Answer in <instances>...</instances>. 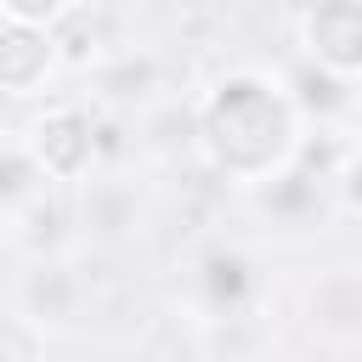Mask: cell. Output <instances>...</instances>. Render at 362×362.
<instances>
[{"mask_svg": "<svg viewBox=\"0 0 362 362\" xmlns=\"http://www.w3.org/2000/svg\"><path fill=\"white\" fill-rule=\"evenodd\" d=\"M305 113L288 90V74L238 62L215 74L192 102V147L232 187H272L294 170L305 141Z\"/></svg>", "mask_w": 362, "mask_h": 362, "instance_id": "6da1fadb", "label": "cell"}, {"mask_svg": "<svg viewBox=\"0 0 362 362\" xmlns=\"http://www.w3.org/2000/svg\"><path fill=\"white\" fill-rule=\"evenodd\" d=\"M23 147L34 153V164L45 170L51 187H79V181L96 170V158H102V119H96L85 102L57 96V102H45V107L28 119Z\"/></svg>", "mask_w": 362, "mask_h": 362, "instance_id": "7a4b0ae2", "label": "cell"}, {"mask_svg": "<svg viewBox=\"0 0 362 362\" xmlns=\"http://www.w3.org/2000/svg\"><path fill=\"white\" fill-rule=\"evenodd\" d=\"M74 221H79V238L96 243V249H113V243H130L147 221V198L130 175H102L90 170L79 187H74Z\"/></svg>", "mask_w": 362, "mask_h": 362, "instance_id": "3957f363", "label": "cell"}, {"mask_svg": "<svg viewBox=\"0 0 362 362\" xmlns=\"http://www.w3.org/2000/svg\"><path fill=\"white\" fill-rule=\"evenodd\" d=\"M300 317H305V328L322 351H356L362 345V272L334 266V272L311 277L305 300H300Z\"/></svg>", "mask_w": 362, "mask_h": 362, "instance_id": "277c9868", "label": "cell"}, {"mask_svg": "<svg viewBox=\"0 0 362 362\" xmlns=\"http://www.w3.org/2000/svg\"><path fill=\"white\" fill-rule=\"evenodd\" d=\"M68 68L57 28H34V23H11L0 17V96H45L57 85V74Z\"/></svg>", "mask_w": 362, "mask_h": 362, "instance_id": "5b68a950", "label": "cell"}, {"mask_svg": "<svg viewBox=\"0 0 362 362\" xmlns=\"http://www.w3.org/2000/svg\"><path fill=\"white\" fill-rule=\"evenodd\" d=\"M17 311L28 322H40L45 334H68L85 322V277L74 272L68 255H45L28 260V272L17 277Z\"/></svg>", "mask_w": 362, "mask_h": 362, "instance_id": "8992f818", "label": "cell"}, {"mask_svg": "<svg viewBox=\"0 0 362 362\" xmlns=\"http://www.w3.org/2000/svg\"><path fill=\"white\" fill-rule=\"evenodd\" d=\"M300 57L362 79V0H311L300 11Z\"/></svg>", "mask_w": 362, "mask_h": 362, "instance_id": "52a82bcc", "label": "cell"}, {"mask_svg": "<svg viewBox=\"0 0 362 362\" xmlns=\"http://www.w3.org/2000/svg\"><path fill=\"white\" fill-rule=\"evenodd\" d=\"M96 96L113 102V107H136L141 113V107H153V102L170 96L164 90V62L153 51H113L96 68Z\"/></svg>", "mask_w": 362, "mask_h": 362, "instance_id": "ba28073f", "label": "cell"}, {"mask_svg": "<svg viewBox=\"0 0 362 362\" xmlns=\"http://www.w3.org/2000/svg\"><path fill=\"white\" fill-rule=\"evenodd\" d=\"M198 288H204V311H209V317H198V322H232V317H243V305H249L255 272H249L243 255L215 249V255L198 266Z\"/></svg>", "mask_w": 362, "mask_h": 362, "instance_id": "9c48e42d", "label": "cell"}, {"mask_svg": "<svg viewBox=\"0 0 362 362\" xmlns=\"http://www.w3.org/2000/svg\"><path fill=\"white\" fill-rule=\"evenodd\" d=\"M85 0H0V17L11 23H34V28H62Z\"/></svg>", "mask_w": 362, "mask_h": 362, "instance_id": "30bf717a", "label": "cell"}, {"mask_svg": "<svg viewBox=\"0 0 362 362\" xmlns=\"http://www.w3.org/2000/svg\"><path fill=\"white\" fill-rule=\"evenodd\" d=\"M45 339H51V334H45L40 322H28L23 311H11V317H6V328H0V356H40V351H45Z\"/></svg>", "mask_w": 362, "mask_h": 362, "instance_id": "8fae6325", "label": "cell"}, {"mask_svg": "<svg viewBox=\"0 0 362 362\" xmlns=\"http://www.w3.org/2000/svg\"><path fill=\"white\" fill-rule=\"evenodd\" d=\"M334 187H339L345 209L362 215V141H345V153H339V164H334Z\"/></svg>", "mask_w": 362, "mask_h": 362, "instance_id": "7c38bea8", "label": "cell"}]
</instances>
